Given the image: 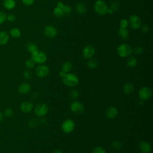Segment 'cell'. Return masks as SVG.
Masks as SVG:
<instances>
[{
  "label": "cell",
  "mask_w": 153,
  "mask_h": 153,
  "mask_svg": "<svg viewBox=\"0 0 153 153\" xmlns=\"http://www.w3.org/2000/svg\"><path fill=\"white\" fill-rule=\"evenodd\" d=\"M31 90V86L27 82H23L21 84L19 87V91L22 94H27Z\"/></svg>",
  "instance_id": "obj_16"
},
{
  "label": "cell",
  "mask_w": 153,
  "mask_h": 153,
  "mask_svg": "<svg viewBox=\"0 0 153 153\" xmlns=\"http://www.w3.org/2000/svg\"><path fill=\"white\" fill-rule=\"evenodd\" d=\"M41 123L42 124H46L47 123V120L45 119V118H43V119H42L41 120Z\"/></svg>",
  "instance_id": "obj_45"
},
{
  "label": "cell",
  "mask_w": 153,
  "mask_h": 153,
  "mask_svg": "<svg viewBox=\"0 0 153 153\" xmlns=\"http://www.w3.org/2000/svg\"><path fill=\"white\" fill-rule=\"evenodd\" d=\"M92 153H106V151L102 147L97 146L93 150Z\"/></svg>",
  "instance_id": "obj_35"
},
{
  "label": "cell",
  "mask_w": 153,
  "mask_h": 153,
  "mask_svg": "<svg viewBox=\"0 0 153 153\" xmlns=\"http://www.w3.org/2000/svg\"><path fill=\"white\" fill-rule=\"evenodd\" d=\"M22 3L26 6H31L33 4L35 0H21Z\"/></svg>",
  "instance_id": "obj_42"
},
{
  "label": "cell",
  "mask_w": 153,
  "mask_h": 153,
  "mask_svg": "<svg viewBox=\"0 0 153 153\" xmlns=\"http://www.w3.org/2000/svg\"><path fill=\"white\" fill-rule=\"evenodd\" d=\"M76 11L79 14H84L87 12V7L83 3H78L76 5Z\"/></svg>",
  "instance_id": "obj_22"
},
{
  "label": "cell",
  "mask_w": 153,
  "mask_h": 153,
  "mask_svg": "<svg viewBox=\"0 0 153 153\" xmlns=\"http://www.w3.org/2000/svg\"><path fill=\"white\" fill-rule=\"evenodd\" d=\"M134 53H135L136 54H142V53H143V48L142 47H141V46H140V45H137V46H136V47L134 48Z\"/></svg>",
  "instance_id": "obj_40"
},
{
  "label": "cell",
  "mask_w": 153,
  "mask_h": 153,
  "mask_svg": "<svg viewBox=\"0 0 153 153\" xmlns=\"http://www.w3.org/2000/svg\"><path fill=\"white\" fill-rule=\"evenodd\" d=\"M66 72H65V71H63V70H61L60 72H59V76L61 77V78H63L65 75H66Z\"/></svg>",
  "instance_id": "obj_44"
},
{
  "label": "cell",
  "mask_w": 153,
  "mask_h": 153,
  "mask_svg": "<svg viewBox=\"0 0 153 153\" xmlns=\"http://www.w3.org/2000/svg\"><path fill=\"white\" fill-rule=\"evenodd\" d=\"M44 34L49 38H53L57 35V29L52 25H47L43 29Z\"/></svg>",
  "instance_id": "obj_10"
},
{
  "label": "cell",
  "mask_w": 153,
  "mask_h": 153,
  "mask_svg": "<svg viewBox=\"0 0 153 153\" xmlns=\"http://www.w3.org/2000/svg\"><path fill=\"white\" fill-rule=\"evenodd\" d=\"M23 76L27 79H30L31 77H32V72H31V71L30 70H29V69L25 70L24 72H23Z\"/></svg>",
  "instance_id": "obj_37"
},
{
  "label": "cell",
  "mask_w": 153,
  "mask_h": 153,
  "mask_svg": "<svg viewBox=\"0 0 153 153\" xmlns=\"http://www.w3.org/2000/svg\"><path fill=\"white\" fill-rule=\"evenodd\" d=\"M53 14L57 17H62V16H64L62 9L57 7L54 8Z\"/></svg>",
  "instance_id": "obj_27"
},
{
  "label": "cell",
  "mask_w": 153,
  "mask_h": 153,
  "mask_svg": "<svg viewBox=\"0 0 153 153\" xmlns=\"http://www.w3.org/2000/svg\"><path fill=\"white\" fill-rule=\"evenodd\" d=\"M95 48L91 45H88L85 46L82 50V56L85 59H90L95 54Z\"/></svg>",
  "instance_id": "obj_11"
},
{
  "label": "cell",
  "mask_w": 153,
  "mask_h": 153,
  "mask_svg": "<svg viewBox=\"0 0 153 153\" xmlns=\"http://www.w3.org/2000/svg\"><path fill=\"white\" fill-rule=\"evenodd\" d=\"M120 27L121 28H127L128 26V22L126 19H123L120 22Z\"/></svg>",
  "instance_id": "obj_34"
},
{
  "label": "cell",
  "mask_w": 153,
  "mask_h": 153,
  "mask_svg": "<svg viewBox=\"0 0 153 153\" xmlns=\"http://www.w3.org/2000/svg\"><path fill=\"white\" fill-rule=\"evenodd\" d=\"M113 13H114V12H113V11H112L111 9L108 8V11H107V14H112Z\"/></svg>",
  "instance_id": "obj_47"
},
{
  "label": "cell",
  "mask_w": 153,
  "mask_h": 153,
  "mask_svg": "<svg viewBox=\"0 0 153 153\" xmlns=\"http://www.w3.org/2000/svg\"><path fill=\"white\" fill-rule=\"evenodd\" d=\"M9 35L13 38H18L21 36V31L17 27H13L9 31Z\"/></svg>",
  "instance_id": "obj_21"
},
{
  "label": "cell",
  "mask_w": 153,
  "mask_h": 153,
  "mask_svg": "<svg viewBox=\"0 0 153 153\" xmlns=\"http://www.w3.org/2000/svg\"><path fill=\"white\" fill-rule=\"evenodd\" d=\"M16 20V17L13 14H9L8 15H7V20H8L10 23H13L15 22Z\"/></svg>",
  "instance_id": "obj_38"
},
{
  "label": "cell",
  "mask_w": 153,
  "mask_h": 153,
  "mask_svg": "<svg viewBox=\"0 0 153 153\" xmlns=\"http://www.w3.org/2000/svg\"><path fill=\"white\" fill-rule=\"evenodd\" d=\"M71 111L76 114H80L84 111V107L82 103L79 101H74L71 105Z\"/></svg>",
  "instance_id": "obj_12"
},
{
  "label": "cell",
  "mask_w": 153,
  "mask_h": 153,
  "mask_svg": "<svg viewBox=\"0 0 153 153\" xmlns=\"http://www.w3.org/2000/svg\"><path fill=\"white\" fill-rule=\"evenodd\" d=\"M70 96H71V97L72 99H76V98H78V97L79 96V92L76 90H73L71 91Z\"/></svg>",
  "instance_id": "obj_39"
},
{
  "label": "cell",
  "mask_w": 153,
  "mask_h": 153,
  "mask_svg": "<svg viewBox=\"0 0 153 153\" xmlns=\"http://www.w3.org/2000/svg\"><path fill=\"white\" fill-rule=\"evenodd\" d=\"M62 9L63 12V15L68 16V15H69L71 13V11H72L71 8L68 5L64 4V5H63V7H62Z\"/></svg>",
  "instance_id": "obj_29"
},
{
  "label": "cell",
  "mask_w": 153,
  "mask_h": 153,
  "mask_svg": "<svg viewBox=\"0 0 153 153\" xmlns=\"http://www.w3.org/2000/svg\"><path fill=\"white\" fill-rule=\"evenodd\" d=\"M4 114L5 115V116L7 117H10L11 116L13 115V111L11 108H7L4 110Z\"/></svg>",
  "instance_id": "obj_36"
},
{
  "label": "cell",
  "mask_w": 153,
  "mask_h": 153,
  "mask_svg": "<svg viewBox=\"0 0 153 153\" xmlns=\"http://www.w3.org/2000/svg\"><path fill=\"white\" fill-rule=\"evenodd\" d=\"M118 114V109L116 107L114 106H111L108 107L105 112V115L106 117L109 119L115 118Z\"/></svg>",
  "instance_id": "obj_13"
},
{
  "label": "cell",
  "mask_w": 153,
  "mask_h": 153,
  "mask_svg": "<svg viewBox=\"0 0 153 153\" xmlns=\"http://www.w3.org/2000/svg\"><path fill=\"white\" fill-rule=\"evenodd\" d=\"M7 20V14L5 12L0 11V25H2Z\"/></svg>",
  "instance_id": "obj_33"
},
{
  "label": "cell",
  "mask_w": 153,
  "mask_h": 153,
  "mask_svg": "<svg viewBox=\"0 0 153 153\" xmlns=\"http://www.w3.org/2000/svg\"><path fill=\"white\" fill-rule=\"evenodd\" d=\"M48 111V106L45 103H40L38 104L35 109L34 112L37 117H44Z\"/></svg>",
  "instance_id": "obj_6"
},
{
  "label": "cell",
  "mask_w": 153,
  "mask_h": 153,
  "mask_svg": "<svg viewBox=\"0 0 153 153\" xmlns=\"http://www.w3.org/2000/svg\"><path fill=\"white\" fill-rule=\"evenodd\" d=\"M38 123H39V121H38V119L34 118H32L29 120V126L31 128H35L38 126Z\"/></svg>",
  "instance_id": "obj_30"
},
{
  "label": "cell",
  "mask_w": 153,
  "mask_h": 153,
  "mask_svg": "<svg viewBox=\"0 0 153 153\" xmlns=\"http://www.w3.org/2000/svg\"><path fill=\"white\" fill-rule=\"evenodd\" d=\"M72 68V64L70 62H66L64 63L62 66V70L66 73H68Z\"/></svg>",
  "instance_id": "obj_25"
},
{
  "label": "cell",
  "mask_w": 153,
  "mask_h": 153,
  "mask_svg": "<svg viewBox=\"0 0 153 153\" xmlns=\"http://www.w3.org/2000/svg\"><path fill=\"white\" fill-rule=\"evenodd\" d=\"M118 34L119 36L123 40H127L130 36V33L127 28L120 27L118 30Z\"/></svg>",
  "instance_id": "obj_20"
},
{
  "label": "cell",
  "mask_w": 153,
  "mask_h": 153,
  "mask_svg": "<svg viewBox=\"0 0 153 153\" xmlns=\"http://www.w3.org/2000/svg\"><path fill=\"white\" fill-rule=\"evenodd\" d=\"M140 28L141 32L143 33H146L149 30V27L146 25H144L143 26H141V27Z\"/></svg>",
  "instance_id": "obj_41"
},
{
  "label": "cell",
  "mask_w": 153,
  "mask_h": 153,
  "mask_svg": "<svg viewBox=\"0 0 153 153\" xmlns=\"http://www.w3.org/2000/svg\"><path fill=\"white\" fill-rule=\"evenodd\" d=\"M33 109V105L29 101H25L20 105V110L23 113H29Z\"/></svg>",
  "instance_id": "obj_15"
},
{
  "label": "cell",
  "mask_w": 153,
  "mask_h": 153,
  "mask_svg": "<svg viewBox=\"0 0 153 153\" xmlns=\"http://www.w3.org/2000/svg\"><path fill=\"white\" fill-rule=\"evenodd\" d=\"M128 25L133 29L137 30L140 29L142 26V20L136 14H131L128 20Z\"/></svg>",
  "instance_id": "obj_5"
},
{
  "label": "cell",
  "mask_w": 153,
  "mask_h": 153,
  "mask_svg": "<svg viewBox=\"0 0 153 153\" xmlns=\"http://www.w3.org/2000/svg\"><path fill=\"white\" fill-rule=\"evenodd\" d=\"M87 66H88V67L89 68H90V69H94V68H96L97 66V62L94 59H90L87 61Z\"/></svg>",
  "instance_id": "obj_26"
},
{
  "label": "cell",
  "mask_w": 153,
  "mask_h": 153,
  "mask_svg": "<svg viewBox=\"0 0 153 153\" xmlns=\"http://www.w3.org/2000/svg\"><path fill=\"white\" fill-rule=\"evenodd\" d=\"M62 78L63 82L68 87H75L79 83L78 77L72 73H66Z\"/></svg>",
  "instance_id": "obj_1"
},
{
  "label": "cell",
  "mask_w": 153,
  "mask_h": 153,
  "mask_svg": "<svg viewBox=\"0 0 153 153\" xmlns=\"http://www.w3.org/2000/svg\"><path fill=\"white\" fill-rule=\"evenodd\" d=\"M120 8V4L117 1H113L110 6V9H111L113 12L117 11Z\"/></svg>",
  "instance_id": "obj_31"
},
{
  "label": "cell",
  "mask_w": 153,
  "mask_h": 153,
  "mask_svg": "<svg viewBox=\"0 0 153 153\" xmlns=\"http://www.w3.org/2000/svg\"><path fill=\"white\" fill-rule=\"evenodd\" d=\"M75 128V123L71 119H67L65 120L62 124V130L66 133L72 132Z\"/></svg>",
  "instance_id": "obj_8"
},
{
  "label": "cell",
  "mask_w": 153,
  "mask_h": 153,
  "mask_svg": "<svg viewBox=\"0 0 153 153\" xmlns=\"http://www.w3.org/2000/svg\"><path fill=\"white\" fill-rule=\"evenodd\" d=\"M50 69L48 66L45 65H40L35 69V74L39 78H44L47 76L49 74Z\"/></svg>",
  "instance_id": "obj_9"
},
{
  "label": "cell",
  "mask_w": 153,
  "mask_h": 153,
  "mask_svg": "<svg viewBox=\"0 0 153 153\" xmlns=\"http://www.w3.org/2000/svg\"><path fill=\"white\" fill-rule=\"evenodd\" d=\"M3 118H4V115L2 113L0 112V122H1L3 120Z\"/></svg>",
  "instance_id": "obj_48"
},
{
  "label": "cell",
  "mask_w": 153,
  "mask_h": 153,
  "mask_svg": "<svg viewBox=\"0 0 153 153\" xmlns=\"http://www.w3.org/2000/svg\"><path fill=\"white\" fill-rule=\"evenodd\" d=\"M139 149L142 153H149L151 151L150 144L146 141H141L139 143Z\"/></svg>",
  "instance_id": "obj_14"
},
{
  "label": "cell",
  "mask_w": 153,
  "mask_h": 153,
  "mask_svg": "<svg viewBox=\"0 0 153 153\" xmlns=\"http://www.w3.org/2000/svg\"><path fill=\"white\" fill-rule=\"evenodd\" d=\"M139 97L142 100H146L151 98L152 95V89L147 86L142 87L139 91Z\"/></svg>",
  "instance_id": "obj_7"
},
{
  "label": "cell",
  "mask_w": 153,
  "mask_h": 153,
  "mask_svg": "<svg viewBox=\"0 0 153 153\" xmlns=\"http://www.w3.org/2000/svg\"><path fill=\"white\" fill-rule=\"evenodd\" d=\"M35 63L32 59H29L25 62V66L29 69L33 68L35 66Z\"/></svg>",
  "instance_id": "obj_32"
},
{
  "label": "cell",
  "mask_w": 153,
  "mask_h": 153,
  "mask_svg": "<svg viewBox=\"0 0 153 153\" xmlns=\"http://www.w3.org/2000/svg\"><path fill=\"white\" fill-rule=\"evenodd\" d=\"M10 39L9 33L4 30L0 31V45H4L7 44Z\"/></svg>",
  "instance_id": "obj_17"
},
{
  "label": "cell",
  "mask_w": 153,
  "mask_h": 153,
  "mask_svg": "<svg viewBox=\"0 0 153 153\" xmlns=\"http://www.w3.org/2000/svg\"><path fill=\"white\" fill-rule=\"evenodd\" d=\"M64 5V4L63 2H62V1H59L57 3V7H59L60 8H62V7H63Z\"/></svg>",
  "instance_id": "obj_43"
},
{
  "label": "cell",
  "mask_w": 153,
  "mask_h": 153,
  "mask_svg": "<svg viewBox=\"0 0 153 153\" xmlns=\"http://www.w3.org/2000/svg\"><path fill=\"white\" fill-rule=\"evenodd\" d=\"M27 50L28 52H29L30 53H32L33 52H35V51L38 50V47L37 46V45L36 44H35L34 42H29L27 44V47H26Z\"/></svg>",
  "instance_id": "obj_24"
},
{
  "label": "cell",
  "mask_w": 153,
  "mask_h": 153,
  "mask_svg": "<svg viewBox=\"0 0 153 153\" xmlns=\"http://www.w3.org/2000/svg\"><path fill=\"white\" fill-rule=\"evenodd\" d=\"M94 11L100 16L107 14L108 7L107 4L103 0H97L94 4Z\"/></svg>",
  "instance_id": "obj_2"
},
{
  "label": "cell",
  "mask_w": 153,
  "mask_h": 153,
  "mask_svg": "<svg viewBox=\"0 0 153 153\" xmlns=\"http://www.w3.org/2000/svg\"><path fill=\"white\" fill-rule=\"evenodd\" d=\"M31 59L35 62V63L44 64L47 60V56L46 54L39 50L31 53Z\"/></svg>",
  "instance_id": "obj_4"
},
{
  "label": "cell",
  "mask_w": 153,
  "mask_h": 153,
  "mask_svg": "<svg viewBox=\"0 0 153 153\" xmlns=\"http://www.w3.org/2000/svg\"><path fill=\"white\" fill-rule=\"evenodd\" d=\"M2 5L6 10H11L16 7V2L15 0H4Z\"/></svg>",
  "instance_id": "obj_19"
},
{
  "label": "cell",
  "mask_w": 153,
  "mask_h": 153,
  "mask_svg": "<svg viewBox=\"0 0 153 153\" xmlns=\"http://www.w3.org/2000/svg\"><path fill=\"white\" fill-rule=\"evenodd\" d=\"M53 153H63V152L60 149H56L53 152Z\"/></svg>",
  "instance_id": "obj_46"
},
{
  "label": "cell",
  "mask_w": 153,
  "mask_h": 153,
  "mask_svg": "<svg viewBox=\"0 0 153 153\" xmlns=\"http://www.w3.org/2000/svg\"><path fill=\"white\" fill-rule=\"evenodd\" d=\"M112 147L114 148V149H120L122 148L123 146V144H122V142L120 140H114L112 142Z\"/></svg>",
  "instance_id": "obj_28"
},
{
  "label": "cell",
  "mask_w": 153,
  "mask_h": 153,
  "mask_svg": "<svg viewBox=\"0 0 153 153\" xmlns=\"http://www.w3.org/2000/svg\"><path fill=\"white\" fill-rule=\"evenodd\" d=\"M117 52L120 57L124 58L128 57L133 53V48L129 44L124 43L118 47Z\"/></svg>",
  "instance_id": "obj_3"
},
{
  "label": "cell",
  "mask_w": 153,
  "mask_h": 153,
  "mask_svg": "<svg viewBox=\"0 0 153 153\" xmlns=\"http://www.w3.org/2000/svg\"><path fill=\"white\" fill-rule=\"evenodd\" d=\"M134 84L131 82H127L124 84V85L123 86V92L124 94H131L133 93V92L134 91Z\"/></svg>",
  "instance_id": "obj_18"
},
{
  "label": "cell",
  "mask_w": 153,
  "mask_h": 153,
  "mask_svg": "<svg viewBox=\"0 0 153 153\" xmlns=\"http://www.w3.org/2000/svg\"><path fill=\"white\" fill-rule=\"evenodd\" d=\"M137 64V59L133 56L129 57L127 60V65L130 68H134Z\"/></svg>",
  "instance_id": "obj_23"
}]
</instances>
